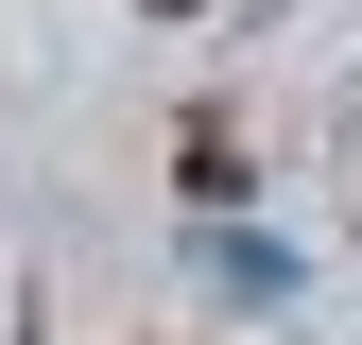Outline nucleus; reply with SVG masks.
<instances>
[{
  "mask_svg": "<svg viewBox=\"0 0 362 345\" xmlns=\"http://www.w3.org/2000/svg\"><path fill=\"white\" fill-rule=\"evenodd\" d=\"M156 18H190V0H156Z\"/></svg>",
  "mask_w": 362,
  "mask_h": 345,
  "instance_id": "obj_1",
  "label": "nucleus"
}]
</instances>
